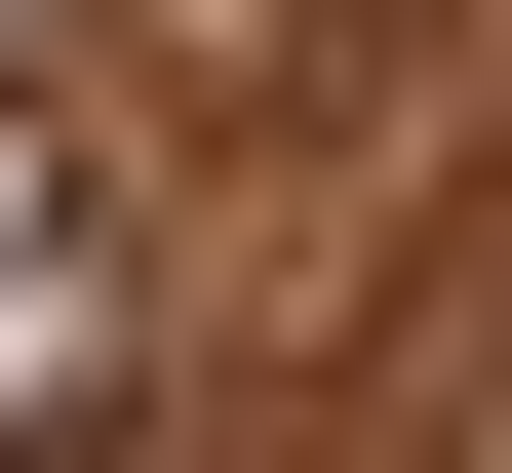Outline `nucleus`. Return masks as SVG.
<instances>
[{
  "label": "nucleus",
  "mask_w": 512,
  "mask_h": 473,
  "mask_svg": "<svg viewBox=\"0 0 512 473\" xmlns=\"http://www.w3.org/2000/svg\"><path fill=\"white\" fill-rule=\"evenodd\" d=\"M79 395H119V198L0 119V434H79Z\"/></svg>",
  "instance_id": "f257e3e1"
}]
</instances>
